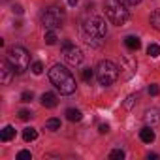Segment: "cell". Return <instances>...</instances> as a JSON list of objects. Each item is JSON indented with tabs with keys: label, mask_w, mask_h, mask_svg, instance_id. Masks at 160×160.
Masks as SVG:
<instances>
[{
	"label": "cell",
	"mask_w": 160,
	"mask_h": 160,
	"mask_svg": "<svg viewBox=\"0 0 160 160\" xmlns=\"http://www.w3.org/2000/svg\"><path fill=\"white\" fill-rule=\"evenodd\" d=\"M0 72H2V83L4 85H10L12 83V79H13V75H15V70H13V66L8 62V58H4L2 60V64H0Z\"/></svg>",
	"instance_id": "ba28073f"
},
{
	"label": "cell",
	"mask_w": 160,
	"mask_h": 160,
	"mask_svg": "<svg viewBox=\"0 0 160 160\" xmlns=\"http://www.w3.org/2000/svg\"><path fill=\"white\" fill-rule=\"evenodd\" d=\"M151 25H152V28H156V30H160V8L158 10H154L152 13H151Z\"/></svg>",
	"instance_id": "2e32d148"
},
{
	"label": "cell",
	"mask_w": 160,
	"mask_h": 160,
	"mask_svg": "<svg viewBox=\"0 0 160 160\" xmlns=\"http://www.w3.org/2000/svg\"><path fill=\"white\" fill-rule=\"evenodd\" d=\"M109 158H111V160H122V158H124V151H122V149H113V151L109 152Z\"/></svg>",
	"instance_id": "d6986e66"
},
{
	"label": "cell",
	"mask_w": 160,
	"mask_h": 160,
	"mask_svg": "<svg viewBox=\"0 0 160 160\" xmlns=\"http://www.w3.org/2000/svg\"><path fill=\"white\" fill-rule=\"evenodd\" d=\"M83 32H85V38H87L89 43L100 45V43H96L94 40H102V38L108 36V25H106V21L100 19V17H87V19L83 21Z\"/></svg>",
	"instance_id": "7a4b0ae2"
},
{
	"label": "cell",
	"mask_w": 160,
	"mask_h": 160,
	"mask_svg": "<svg viewBox=\"0 0 160 160\" xmlns=\"http://www.w3.org/2000/svg\"><path fill=\"white\" fill-rule=\"evenodd\" d=\"M147 91H149V94H151V96H156V94H158V85H149V89H147Z\"/></svg>",
	"instance_id": "4316f807"
},
{
	"label": "cell",
	"mask_w": 160,
	"mask_h": 160,
	"mask_svg": "<svg viewBox=\"0 0 160 160\" xmlns=\"http://www.w3.org/2000/svg\"><path fill=\"white\" fill-rule=\"evenodd\" d=\"M30 158H32L30 151H19L17 152V160H30Z\"/></svg>",
	"instance_id": "cb8c5ba5"
},
{
	"label": "cell",
	"mask_w": 160,
	"mask_h": 160,
	"mask_svg": "<svg viewBox=\"0 0 160 160\" xmlns=\"http://www.w3.org/2000/svg\"><path fill=\"white\" fill-rule=\"evenodd\" d=\"M62 55H64V60L72 66H79L83 62V51L79 49L75 43L72 42H62Z\"/></svg>",
	"instance_id": "52a82bcc"
},
{
	"label": "cell",
	"mask_w": 160,
	"mask_h": 160,
	"mask_svg": "<svg viewBox=\"0 0 160 160\" xmlns=\"http://www.w3.org/2000/svg\"><path fill=\"white\" fill-rule=\"evenodd\" d=\"M32 92H28V91H25L23 94H21V102H25V104H28V102H32Z\"/></svg>",
	"instance_id": "484cf974"
},
{
	"label": "cell",
	"mask_w": 160,
	"mask_h": 160,
	"mask_svg": "<svg viewBox=\"0 0 160 160\" xmlns=\"http://www.w3.org/2000/svg\"><path fill=\"white\" fill-rule=\"evenodd\" d=\"M66 119H68L70 122H79V121L83 119V113L79 111V109L70 108V109H66Z\"/></svg>",
	"instance_id": "4fadbf2b"
},
{
	"label": "cell",
	"mask_w": 160,
	"mask_h": 160,
	"mask_svg": "<svg viewBox=\"0 0 160 160\" xmlns=\"http://www.w3.org/2000/svg\"><path fill=\"white\" fill-rule=\"evenodd\" d=\"M124 45H126L128 49H132V51H138V49L141 47V42H139L138 36H126V38H124Z\"/></svg>",
	"instance_id": "7c38bea8"
},
{
	"label": "cell",
	"mask_w": 160,
	"mask_h": 160,
	"mask_svg": "<svg viewBox=\"0 0 160 160\" xmlns=\"http://www.w3.org/2000/svg\"><path fill=\"white\" fill-rule=\"evenodd\" d=\"M154 130H152V126H143L141 130H139V139L143 141V143H152L154 141Z\"/></svg>",
	"instance_id": "30bf717a"
},
{
	"label": "cell",
	"mask_w": 160,
	"mask_h": 160,
	"mask_svg": "<svg viewBox=\"0 0 160 160\" xmlns=\"http://www.w3.org/2000/svg\"><path fill=\"white\" fill-rule=\"evenodd\" d=\"M109 132V126L108 124H100V134H108Z\"/></svg>",
	"instance_id": "83f0119b"
},
{
	"label": "cell",
	"mask_w": 160,
	"mask_h": 160,
	"mask_svg": "<svg viewBox=\"0 0 160 160\" xmlns=\"http://www.w3.org/2000/svg\"><path fill=\"white\" fill-rule=\"evenodd\" d=\"M42 23L47 30H57L62 27L64 23V10L58 8V6H51V8H45L42 12Z\"/></svg>",
	"instance_id": "8992f818"
},
{
	"label": "cell",
	"mask_w": 160,
	"mask_h": 160,
	"mask_svg": "<svg viewBox=\"0 0 160 160\" xmlns=\"http://www.w3.org/2000/svg\"><path fill=\"white\" fill-rule=\"evenodd\" d=\"M6 58H8V62L13 66L15 73H25V72L28 70V66H30V55H28V51H27L25 47H21V45L10 47L8 53H6Z\"/></svg>",
	"instance_id": "277c9868"
},
{
	"label": "cell",
	"mask_w": 160,
	"mask_h": 160,
	"mask_svg": "<svg viewBox=\"0 0 160 160\" xmlns=\"http://www.w3.org/2000/svg\"><path fill=\"white\" fill-rule=\"evenodd\" d=\"M13 12H17V13H23V8H21V6H13Z\"/></svg>",
	"instance_id": "f546056e"
},
{
	"label": "cell",
	"mask_w": 160,
	"mask_h": 160,
	"mask_svg": "<svg viewBox=\"0 0 160 160\" xmlns=\"http://www.w3.org/2000/svg\"><path fill=\"white\" fill-rule=\"evenodd\" d=\"M147 55H149V57H152V58H154V57H158V55H160V47H158L156 43H151V45L147 47Z\"/></svg>",
	"instance_id": "ffe728a7"
},
{
	"label": "cell",
	"mask_w": 160,
	"mask_h": 160,
	"mask_svg": "<svg viewBox=\"0 0 160 160\" xmlns=\"http://www.w3.org/2000/svg\"><path fill=\"white\" fill-rule=\"evenodd\" d=\"M145 121L151 126L158 124L160 122V109H149V111H145Z\"/></svg>",
	"instance_id": "8fae6325"
},
{
	"label": "cell",
	"mask_w": 160,
	"mask_h": 160,
	"mask_svg": "<svg viewBox=\"0 0 160 160\" xmlns=\"http://www.w3.org/2000/svg\"><path fill=\"white\" fill-rule=\"evenodd\" d=\"M43 40H45V43H47V45H55L58 38H57L55 30H47V32H45V36H43Z\"/></svg>",
	"instance_id": "e0dca14e"
},
{
	"label": "cell",
	"mask_w": 160,
	"mask_h": 160,
	"mask_svg": "<svg viewBox=\"0 0 160 160\" xmlns=\"http://www.w3.org/2000/svg\"><path fill=\"white\" fill-rule=\"evenodd\" d=\"M17 115H19V119H21V121H28V119L32 117V113H30L28 109H21V111H19Z\"/></svg>",
	"instance_id": "d4e9b609"
},
{
	"label": "cell",
	"mask_w": 160,
	"mask_h": 160,
	"mask_svg": "<svg viewBox=\"0 0 160 160\" xmlns=\"http://www.w3.org/2000/svg\"><path fill=\"white\" fill-rule=\"evenodd\" d=\"M30 70H32V73H36V75H40L42 72H43V64L40 62V60H36L32 66H30Z\"/></svg>",
	"instance_id": "7402d4cb"
},
{
	"label": "cell",
	"mask_w": 160,
	"mask_h": 160,
	"mask_svg": "<svg viewBox=\"0 0 160 160\" xmlns=\"http://www.w3.org/2000/svg\"><path fill=\"white\" fill-rule=\"evenodd\" d=\"M57 104H58V100H57V94L55 92H43L42 94V106L43 108H57Z\"/></svg>",
	"instance_id": "9c48e42d"
},
{
	"label": "cell",
	"mask_w": 160,
	"mask_h": 160,
	"mask_svg": "<svg viewBox=\"0 0 160 160\" xmlns=\"http://www.w3.org/2000/svg\"><path fill=\"white\" fill-rule=\"evenodd\" d=\"M13 138H15V128H13L12 124L4 126L2 132H0V139H2V141H10V139H13Z\"/></svg>",
	"instance_id": "5bb4252c"
},
{
	"label": "cell",
	"mask_w": 160,
	"mask_h": 160,
	"mask_svg": "<svg viewBox=\"0 0 160 160\" xmlns=\"http://www.w3.org/2000/svg\"><path fill=\"white\" fill-rule=\"evenodd\" d=\"M106 15L117 27H122L130 17L124 0H106Z\"/></svg>",
	"instance_id": "3957f363"
},
{
	"label": "cell",
	"mask_w": 160,
	"mask_h": 160,
	"mask_svg": "<svg viewBox=\"0 0 160 160\" xmlns=\"http://www.w3.org/2000/svg\"><path fill=\"white\" fill-rule=\"evenodd\" d=\"M147 158H152V160H156V158H158V154H154V152H152V154H147Z\"/></svg>",
	"instance_id": "4dcf8cb0"
},
{
	"label": "cell",
	"mask_w": 160,
	"mask_h": 160,
	"mask_svg": "<svg viewBox=\"0 0 160 160\" xmlns=\"http://www.w3.org/2000/svg\"><path fill=\"white\" fill-rule=\"evenodd\" d=\"M126 4H130V6H134V4H138V2H141V0H124Z\"/></svg>",
	"instance_id": "f1b7e54d"
},
{
	"label": "cell",
	"mask_w": 160,
	"mask_h": 160,
	"mask_svg": "<svg viewBox=\"0 0 160 160\" xmlns=\"http://www.w3.org/2000/svg\"><path fill=\"white\" fill-rule=\"evenodd\" d=\"M96 79L102 87H109L119 79V68L111 60H100L96 66Z\"/></svg>",
	"instance_id": "5b68a950"
},
{
	"label": "cell",
	"mask_w": 160,
	"mask_h": 160,
	"mask_svg": "<svg viewBox=\"0 0 160 160\" xmlns=\"http://www.w3.org/2000/svg\"><path fill=\"white\" fill-rule=\"evenodd\" d=\"M136 102H138V94H130V96L126 98V102H124L122 106H124V109H130V108H132V106H134Z\"/></svg>",
	"instance_id": "44dd1931"
},
{
	"label": "cell",
	"mask_w": 160,
	"mask_h": 160,
	"mask_svg": "<svg viewBox=\"0 0 160 160\" xmlns=\"http://www.w3.org/2000/svg\"><path fill=\"white\" fill-rule=\"evenodd\" d=\"M49 81L60 91V94H73L75 87H77L72 72L66 66H62V64H55L49 70Z\"/></svg>",
	"instance_id": "6da1fadb"
},
{
	"label": "cell",
	"mask_w": 160,
	"mask_h": 160,
	"mask_svg": "<svg viewBox=\"0 0 160 160\" xmlns=\"http://www.w3.org/2000/svg\"><path fill=\"white\" fill-rule=\"evenodd\" d=\"M68 4L70 6H77V0H68Z\"/></svg>",
	"instance_id": "1f68e13d"
},
{
	"label": "cell",
	"mask_w": 160,
	"mask_h": 160,
	"mask_svg": "<svg viewBox=\"0 0 160 160\" xmlns=\"http://www.w3.org/2000/svg\"><path fill=\"white\" fill-rule=\"evenodd\" d=\"M45 128L47 130H58L60 128V121L58 119H49V121H45Z\"/></svg>",
	"instance_id": "ac0fdd59"
},
{
	"label": "cell",
	"mask_w": 160,
	"mask_h": 160,
	"mask_svg": "<svg viewBox=\"0 0 160 160\" xmlns=\"http://www.w3.org/2000/svg\"><path fill=\"white\" fill-rule=\"evenodd\" d=\"M81 77H83V79H85V81H87V83H89V81H91V79H92V77H94V72H92V70H91V68H85V70H83V72H81Z\"/></svg>",
	"instance_id": "603a6c76"
},
{
	"label": "cell",
	"mask_w": 160,
	"mask_h": 160,
	"mask_svg": "<svg viewBox=\"0 0 160 160\" xmlns=\"http://www.w3.org/2000/svg\"><path fill=\"white\" fill-rule=\"evenodd\" d=\"M38 138V130L36 128H25L23 130V139L25 141H34Z\"/></svg>",
	"instance_id": "9a60e30c"
}]
</instances>
